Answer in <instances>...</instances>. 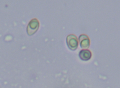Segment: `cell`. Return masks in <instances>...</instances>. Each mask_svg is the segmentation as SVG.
<instances>
[{"instance_id":"obj_2","label":"cell","mask_w":120,"mask_h":88,"mask_svg":"<svg viewBox=\"0 0 120 88\" xmlns=\"http://www.w3.org/2000/svg\"><path fill=\"white\" fill-rule=\"evenodd\" d=\"M79 41L82 48L87 49L89 48L90 45V40L87 35L84 34L80 35L79 37Z\"/></svg>"},{"instance_id":"obj_1","label":"cell","mask_w":120,"mask_h":88,"mask_svg":"<svg viewBox=\"0 0 120 88\" xmlns=\"http://www.w3.org/2000/svg\"><path fill=\"white\" fill-rule=\"evenodd\" d=\"M68 38L67 44L69 48L74 50L77 48L78 46V41L77 37L74 35L69 36Z\"/></svg>"},{"instance_id":"obj_3","label":"cell","mask_w":120,"mask_h":88,"mask_svg":"<svg viewBox=\"0 0 120 88\" xmlns=\"http://www.w3.org/2000/svg\"><path fill=\"white\" fill-rule=\"evenodd\" d=\"M79 56L82 60L87 61L90 58L91 54L90 51L88 50H82L80 52Z\"/></svg>"}]
</instances>
